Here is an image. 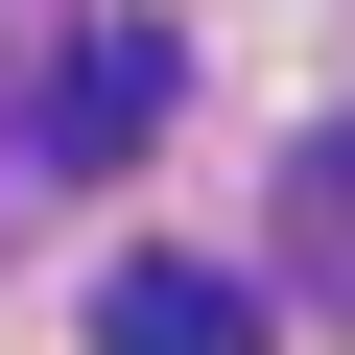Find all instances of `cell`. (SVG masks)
I'll list each match as a JSON object with an SVG mask.
<instances>
[{
    "mask_svg": "<svg viewBox=\"0 0 355 355\" xmlns=\"http://www.w3.org/2000/svg\"><path fill=\"white\" fill-rule=\"evenodd\" d=\"M284 261L355 308V119H308V142H284Z\"/></svg>",
    "mask_w": 355,
    "mask_h": 355,
    "instance_id": "obj_3",
    "label": "cell"
},
{
    "mask_svg": "<svg viewBox=\"0 0 355 355\" xmlns=\"http://www.w3.org/2000/svg\"><path fill=\"white\" fill-rule=\"evenodd\" d=\"M95 355H261V284L237 261H119L95 284Z\"/></svg>",
    "mask_w": 355,
    "mask_h": 355,
    "instance_id": "obj_2",
    "label": "cell"
},
{
    "mask_svg": "<svg viewBox=\"0 0 355 355\" xmlns=\"http://www.w3.org/2000/svg\"><path fill=\"white\" fill-rule=\"evenodd\" d=\"M166 95H190V48H166V24H71L48 142H0V190H24V166H48V190H71V166H142V142H166Z\"/></svg>",
    "mask_w": 355,
    "mask_h": 355,
    "instance_id": "obj_1",
    "label": "cell"
}]
</instances>
